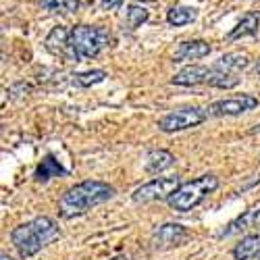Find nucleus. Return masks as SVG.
I'll return each instance as SVG.
<instances>
[{"instance_id":"obj_13","label":"nucleus","mask_w":260,"mask_h":260,"mask_svg":"<svg viewBox=\"0 0 260 260\" xmlns=\"http://www.w3.org/2000/svg\"><path fill=\"white\" fill-rule=\"evenodd\" d=\"M252 227H260V208H254V210H246L244 214H240L237 219H233L225 229H223V237H229V235H235V233H242V231H248Z\"/></svg>"},{"instance_id":"obj_4","label":"nucleus","mask_w":260,"mask_h":260,"mask_svg":"<svg viewBox=\"0 0 260 260\" xmlns=\"http://www.w3.org/2000/svg\"><path fill=\"white\" fill-rule=\"evenodd\" d=\"M69 44L75 54V62L83 58H96L111 44V34H108L106 27L100 25H75L71 27Z\"/></svg>"},{"instance_id":"obj_27","label":"nucleus","mask_w":260,"mask_h":260,"mask_svg":"<svg viewBox=\"0 0 260 260\" xmlns=\"http://www.w3.org/2000/svg\"><path fill=\"white\" fill-rule=\"evenodd\" d=\"M3 260H11V256H7V254H3Z\"/></svg>"},{"instance_id":"obj_1","label":"nucleus","mask_w":260,"mask_h":260,"mask_svg":"<svg viewBox=\"0 0 260 260\" xmlns=\"http://www.w3.org/2000/svg\"><path fill=\"white\" fill-rule=\"evenodd\" d=\"M115 196V187L104 181L85 179L60 196L58 200V216L60 219H75L85 212H90L94 206L104 204Z\"/></svg>"},{"instance_id":"obj_11","label":"nucleus","mask_w":260,"mask_h":260,"mask_svg":"<svg viewBox=\"0 0 260 260\" xmlns=\"http://www.w3.org/2000/svg\"><path fill=\"white\" fill-rule=\"evenodd\" d=\"M212 46L204 40H185L179 42V46L173 54V62H185V60H200L208 56Z\"/></svg>"},{"instance_id":"obj_21","label":"nucleus","mask_w":260,"mask_h":260,"mask_svg":"<svg viewBox=\"0 0 260 260\" xmlns=\"http://www.w3.org/2000/svg\"><path fill=\"white\" fill-rule=\"evenodd\" d=\"M106 71L104 69H92V71H83L73 75V83L79 85V88H92V85H98L106 79Z\"/></svg>"},{"instance_id":"obj_14","label":"nucleus","mask_w":260,"mask_h":260,"mask_svg":"<svg viewBox=\"0 0 260 260\" xmlns=\"http://www.w3.org/2000/svg\"><path fill=\"white\" fill-rule=\"evenodd\" d=\"M258 29H260V11L246 13V15L242 17L240 23H237V25L229 31L227 40H229V42H233V40H242V38H248V36L258 34Z\"/></svg>"},{"instance_id":"obj_24","label":"nucleus","mask_w":260,"mask_h":260,"mask_svg":"<svg viewBox=\"0 0 260 260\" xmlns=\"http://www.w3.org/2000/svg\"><path fill=\"white\" fill-rule=\"evenodd\" d=\"M113 260H132V258H129V256H115Z\"/></svg>"},{"instance_id":"obj_8","label":"nucleus","mask_w":260,"mask_h":260,"mask_svg":"<svg viewBox=\"0 0 260 260\" xmlns=\"http://www.w3.org/2000/svg\"><path fill=\"white\" fill-rule=\"evenodd\" d=\"M187 240H189V231L181 223H165L152 231L150 244H152L154 250H171L183 246Z\"/></svg>"},{"instance_id":"obj_23","label":"nucleus","mask_w":260,"mask_h":260,"mask_svg":"<svg viewBox=\"0 0 260 260\" xmlns=\"http://www.w3.org/2000/svg\"><path fill=\"white\" fill-rule=\"evenodd\" d=\"M250 134H252V136H260V123H258L256 127H252V129H250Z\"/></svg>"},{"instance_id":"obj_17","label":"nucleus","mask_w":260,"mask_h":260,"mask_svg":"<svg viewBox=\"0 0 260 260\" xmlns=\"http://www.w3.org/2000/svg\"><path fill=\"white\" fill-rule=\"evenodd\" d=\"M198 19V9L193 7H173L167 13V23L173 27H183Z\"/></svg>"},{"instance_id":"obj_10","label":"nucleus","mask_w":260,"mask_h":260,"mask_svg":"<svg viewBox=\"0 0 260 260\" xmlns=\"http://www.w3.org/2000/svg\"><path fill=\"white\" fill-rule=\"evenodd\" d=\"M208 77H210V67L204 64H187L179 73L173 75L171 83L173 85H181V88H193V85H208Z\"/></svg>"},{"instance_id":"obj_26","label":"nucleus","mask_w":260,"mask_h":260,"mask_svg":"<svg viewBox=\"0 0 260 260\" xmlns=\"http://www.w3.org/2000/svg\"><path fill=\"white\" fill-rule=\"evenodd\" d=\"M256 73H258V75H260V62H258V64H256Z\"/></svg>"},{"instance_id":"obj_19","label":"nucleus","mask_w":260,"mask_h":260,"mask_svg":"<svg viewBox=\"0 0 260 260\" xmlns=\"http://www.w3.org/2000/svg\"><path fill=\"white\" fill-rule=\"evenodd\" d=\"M148 19H150V11H148L146 7H142V5H138V3L129 5V7L125 9V23H127L129 29L142 27Z\"/></svg>"},{"instance_id":"obj_2","label":"nucleus","mask_w":260,"mask_h":260,"mask_svg":"<svg viewBox=\"0 0 260 260\" xmlns=\"http://www.w3.org/2000/svg\"><path fill=\"white\" fill-rule=\"evenodd\" d=\"M58 237H60V229L50 216H36L34 221L23 223L11 231V242L23 260L36 256L42 248L50 246Z\"/></svg>"},{"instance_id":"obj_5","label":"nucleus","mask_w":260,"mask_h":260,"mask_svg":"<svg viewBox=\"0 0 260 260\" xmlns=\"http://www.w3.org/2000/svg\"><path fill=\"white\" fill-rule=\"evenodd\" d=\"M208 119V111L202 106H183L175 108V111L167 113L165 117L158 119V129L162 134H177L185 132V129L198 127Z\"/></svg>"},{"instance_id":"obj_9","label":"nucleus","mask_w":260,"mask_h":260,"mask_svg":"<svg viewBox=\"0 0 260 260\" xmlns=\"http://www.w3.org/2000/svg\"><path fill=\"white\" fill-rule=\"evenodd\" d=\"M69 36H71V29H67L64 25H54L44 38V48L52 56H60L64 60H75V54L69 44Z\"/></svg>"},{"instance_id":"obj_16","label":"nucleus","mask_w":260,"mask_h":260,"mask_svg":"<svg viewBox=\"0 0 260 260\" xmlns=\"http://www.w3.org/2000/svg\"><path fill=\"white\" fill-rule=\"evenodd\" d=\"M248 64H250L248 54H242V52H227V54H223L219 60L214 62V67L240 75L244 69H248Z\"/></svg>"},{"instance_id":"obj_15","label":"nucleus","mask_w":260,"mask_h":260,"mask_svg":"<svg viewBox=\"0 0 260 260\" xmlns=\"http://www.w3.org/2000/svg\"><path fill=\"white\" fill-rule=\"evenodd\" d=\"M173 165H175V156H173L169 150H150L146 154L144 169L148 173H162V171L171 169Z\"/></svg>"},{"instance_id":"obj_3","label":"nucleus","mask_w":260,"mask_h":260,"mask_svg":"<svg viewBox=\"0 0 260 260\" xmlns=\"http://www.w3.org/2000/svg\"><path fill=\"white\" fill-rule=\"evenodd\" d=\"M216 187H219V177L212 175V173H206V175H200V177L191 179V181H185L167 200L169 208L175 210V212H189L198 204H202Z\"/></svg>"},{"instance_id":"obj_7","label":"nucleus","mask_w":260,"mask_h":260,"mask_svg":"<svg viewBox=\"0 0 260 260\" xmlns=\"http://www.w3.org/2000/svg\"><path fill=\"white\" fill-rule=\"evenodd\" d=\"M258 98L252 94H240V96H231V98H223L212 102L206 111L208 117H240L248 111H254L258 106Z\"/></svg>"},{"instance_id":"obj_22","label":"nucleus","mask_w":260,"mask_h":260,"mask_svg":"<svg viewBox=\"0 0 260 260\" xmlns=\"http://www.w3.org/2000/svg\"><path fill=\"white\" fill-rule=\"evenodd\" d=\"M125 0H100V7L102 11H113V9H119Z\"/></svg>"},{"instance_id":"obj_20","label":"nucleus","mask_w":260,"mask_h":260,"mask_svg":"<svg viewBox=\"0 0 260 260\" xmlns=\"http://www.w3.org/2000/svg\"><path fill=\"white\" fill-rule=\"evenodd\" d=\"M36 3L50 13H60V15H67V13H77L81 3L79 0H36Z\"/></svg>"},{"instance_id":"obj_6","label":"nucleus","mask_w":260,"mask_h":260,"mask_svg":"<svg viewBox=\"0 0 260 260\" xmlns=\"http://www.w3.org/2000/svg\"><path fill=\"white\" fill-rule=\"evenodd\" d=\"M179 177H156L152 181H148L144 185H140L134 193L132 200L136 204H148V202H160V200H169L173 193L179 189Z\"/></svg>"},{"instance_id":"obj_25","label":"nucleus","mask_w":260,"mask_h":260,"mask_svg":"<svg viewBox=\"0 0 260 260\" xmlns=\"http://www.w3.org/2000/svg\"><path fill=\"white\" fill-rule=\"evenodd\" d=\"M250 260H260V250H258V252H256V254H254Z\"/></svg>"},{"instance_id":"obj_18","label":"nucleus","mask_w":260,"mask_h":260,"mask_svg":"<svg viewBox=\"0 0 260 260\" xmlns=\"http://www.w3.org/2000/svg\"><path fill=\"white\" fill-rule=\"evenodd\" d=\"M258 250H260V233H252V235L242 237V242L233 248V258L235 260H250Z\"/></svg>"},{"instance_id":"obj_12","label":"nucleus","mask_w":260,"mask_h":260,"mask_svg":"<svg viewBox=\"0 0 260 260\" xmlns=\"http://www.w3.org/2000/svg\"><path fill=\"white\" fill-rule=\"evenodd\" d=\"M67 173H69V171L64 169L52 154H46L44 158L40 160V165L36 167L34 179H36L38 183H46V181H50V179H54V177H64Z\"/></svg>"}]
</instances>
